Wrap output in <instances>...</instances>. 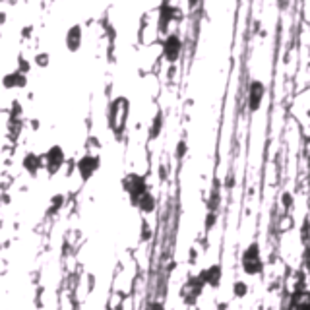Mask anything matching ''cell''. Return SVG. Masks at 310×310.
I'll list each match as a JSON object with an SVG mask.
<instances>
[{
    "instance_id": "obj_1",
    "label": "cell",
    "mask_w": 310,
    "mask_h": 310,
    "mask_svg": "<svg viewBox=\"0 0 310 310\" xmlns=\"http://www.w3.org/2000/svg\"><path fill=\"white\" fill-rule=\"evenodd\" d=\"M241 264H243V270H245L247 276H258V274L264 272V262H262V256H260V245L258 243H252L245 248Z\"/></svg>"
},
{
    "instance_id": "obj_2",
    "label": "cell",
    "mask_w": 310,
    "mask_h": 310,
    "mask_svg": "<svg viewBox=\"0 0 310 310\" xmlns=\"http://www.w3.org/2000/svg\"><path fill=\"white\" fill-rule=\"evenodd\" d=\"M128 113H130V103L124 97L115 99L113 105H111V111H109V126L115 132H121L126 119H128Z\"/></svg>"
},
{
    "instance_id": "obj_3",
    "label": "cell",
    "mask_w": 310,
    "mask_h": 310,
    "mask_svg": "<svg viewBox=\"0 0 310 310\" xmlns=\"http://www.w3.org/2000/svg\"><path fill=\"white\" fill-rule=\"evenodd\" d=\"M64 161H66V154L61 146H51L43 154V167L49 171V175H57L62 169Z\"/></svg>"
},
{
    "instance_id": "obj_4",
    "label": "cell",
    "mask_w": 310,
    "mask_h": 310,
    "mask_svg": "<svg viewBox=\"0 0 310 310\" xmlns=\"http://www.w3.org/2000/svg\"><path fill=\"white\" fill-rule=\"evenodd\" d=\"M123 188H124V192H128V194L132 196V200L136 202L142 194L148 192V183H146V179H144L142 175H138V173H128L123 179Z\"/></svg>"
},
{
    "instance_id": "obj_5",
    "label": "cell",
    "mask_w": 310,
    "mask_h": 310,
    "mask_svg": "<svg viewBox=\"0 0 310 310\" xmlns=\"http://www.w3.org/2000/svg\"><path fill=\"white\" fill-rule=\"evenodd\" d=\"M99 167H101V157L93 154L82 155L78 159V163H76V171L82 177V181H90L93 175L99 171Z\"/></svg>"
},
{
    "instance_id": "obj_6",
    "label": "cell",
    "mask_w": 310,
    "mask_h": 310,
    "mask_svg": "<svg viewBox=\"0 0 310 310\" xmlns=\"http://www.w3.org/2000/svg\"><path fill=\"white\" fill-rule=\"evenodd\" d=\"M264 97H266V86H264V82L252 80L250 86H248V109H250V113H256L260 109Z\"/></svg>"
},
{
    "instance_id": "obj_7",
    "label": "cell",
    "mask_w": 310,
    "mask_h": 310,
    "mask_svg": "<svg viewBox=\"0 0 310 310\" xmlns=\"http://www.w3.org/2000/svg\"><path fill=\"white\" fill-rule=\"evenodd\" d=\"M183 53V41L177 33H171L167 35V39L163 41V55L169 62H177L179 57Z\"/></svg>"
},
{
    "instance_id": "obj_8",
    "label": "cell",
    "mask_w": 310,
    "mask_h": 310,
    "mask_svg": "<svg viewBox=\"0 0 310 310\" xmlns=\"http://www.w3.org/2000/svg\"><path fill=\"white\" fill-rule=\"evenodd\" d=\"M82 41H84V30L80 24H74L70 26L66 35H64V43H66V49L70 53H78L80 47H82Z\"/></svg>"
},
{
    "instance_id": "obj_9",
    "label": "cell",
    "mask_w": 310,
    "mask_h": 310,
    "mask_svg": "<svg viewBox=\"0 0 310 310\" xmlns=\"http://www.w3.org/2000/svg\"><path fill=\"white\" fill-rule=\"evenodd\" d=\"M198 278L202 279V283L204 285H210V287H214L217 289L219 285H221V278H223V268L219 266V264H214V266H210L208 270H204Z\"/></svg>"
},
{
    "instance_id": "obj_10",
    "label": "cell",
    "mask_w": 310,
    "mask_h": 310,
    "mask_svg": "<svg viewBox=\"0 0 310 310\" xmlns=\"http://www.w3.org/2000/svg\"><path fill=\"white\" fill-rule=\"evenodd\" d=\"M2 86L4 90H22L28 86V76L14 70V72H8L4 78H2Z\"/></svg>"
},
{
    "instance_id": "obj_11",
    "label": "cell",
    "mask_w": 310,
    "mask_h": 310,
    "mask_svg": "<svg viewBox=\"0 0 310 310\" xmlns=\"http://www.w3.org/2000/svg\"><path fill=\"white\" fill-rule=\"evenodd\" d=\"M22 165H24V169H26L30 175H35V173L43 167V155H37V154H33V152H30V154L24 155Z\"/></svg>"
},
{
    "instance_id": "obj_12",
    "label": "cell",
    "mask_w": 310,
    "mask_h": 310,
    "mask_svg": "<svg viewBox=\"0 0 310 310\" xmlns=\"http://www.w3.org/2000/svg\"><path fill=\"white\" fill-rule=\"evenodd\" d=\"M134 204L140 208V212H142V214H154L155 206H157V202H155V196H154V194H150V192L142 194V196H140V198H138Z\"/></svg>"
},
{
    "instance_id": "obj_13",
    "label": "cell",
    "mask_w": 310,
    "mask_h": 310,
    "mask_svg": "<svg viewBox=\"0 0 310 310\" xmlns=\"http://www.w3.org/2000/svg\"><path fill=\"white\" fill-rule=\"evenodd\" d=\"M233 295L235 297H239V299H243V297H247L248 295V283H245V281H235L233 283Z\"/></svg>"
},
{
    "instance_id": "obj_14",
    "label": "cell",
    "mask_w": 310,
    "mask_h": 310,
    "mask_svg": "<svg viewBox=\"0 0 310 310\" xmlns=\"http://www.w3.org/2000/svg\"><path fill=\"white\" fill-rule=\"evenodd\" d=\"M163 128V113H157L154 119V124H152V132H150V138H157L159 132Z\"/></svg>"
},
{
    "instance_id": "obj_15",
    "label": "cell",
    "mask_w": 310,
    "mask_h": 310,
    "mask_svg": "<svg viewBox=\"0 0 310 310\" xmlns=\"http://www.w3.org/2000/svg\"><path fill=\"white\" fill-rule=\"evenodd\" d=\"M35 66H39V68H47L49 66V62H51V57H49V53H39V55H35Z\"/></svg>"
},
{
    "instance_id": "obj_16",
    "label": "cell",
    "mask_w": 310,
    "mask_h": 310,
    "mask_svg": "<svg viewBox=\"0 0 310 310\" xmlns=\"http://www.w3.org/2000/svg\"><path fill=\"white\" fill-rule=\"evenodd\" d=\"M301 241L305 247H310V221H305V225L301 229Z\"/></svg>"
},
{
    "instance_id": "obj_17",
    "label": "cell",
    "mask_w": 310,
    "mask_h": 310,
    "mask_svg": "<svg viewBox=\"0 0 310 310\" xmlns=\"http://www.w3.org/2000/svg\"><path fill=\"white\" fill-rule=\"evenodd\" d=\"M30 68H31V64H30L28 59H24V57H20V59H18V72H22V74H26V76H28Z\"/></svg>"
},
{
    "instance_id": "obj_18",
    "label": "cell",
    "mask_w": 310,
    "mask_h": 310,
    "mask_svg": "<svg viewBox=\"0 0 310 310\" xmlns=\"http://www.w3.org/2000/svg\"><path fill=\"white\" fill-rule=\"evenodd\" d=\"M51 204H53V208H55V210L62 208V204H64V196H62V194H57V196H53V198H51Z\"/></svg>"
},
{
    "instance_id": "obj_19",
    "label": "cell",
    "mask_w": 310,
    "mask_h": 310,
    "mask_svg": "<svg viewBox=\"0 0 310 310\" xmlns=\"http://www.w3.org/2000/svg\"><path fill=\"white\" fill-rule=\"evenodd\" d=\"M216 221H217V216H216V212H210L208 214V219H206V229L210 231L214 225H216Z\"/></svg>"
},
{
    "instance_id": "obj_20",
    "label": "cell",
    "mask_w": 310,
    "mask_h": 310,
    "mask_svg": "<svg viewBox=\"0 0 310 310\" xmlns=\"http://www.w3.org/2000/svg\"><path fill=\"white\" fill-rule=\"evenodd\" d=\"M281 202H283V206H285V210H289V208L293 206V196H291L289 192H285V194H283V198H281Z\"/></svg>"
},
{
    "instance_id": "obj_21",
    "label": "cell",
    "mask_w": 310,
    "mask_h": 310,
    "mask_svg": "<svg viewBox=\"0 0 310 310\" xmlns=\"http://www.w3.org/2000/svg\"><path fill=\"white\" fill-rule=\"evenodd\" d=\"M186 152V142H181L179 146H177V157H183Z\"/></svg>"
},
{
    "instance_id": "obj_22",
    "label": "cell",
    "mask_w": 310,
    "mask_h": 310,
    "mask_svg": "<svg viewBox=\"0 0 310 310\" xmlns=\"http://www.w3.org/2000/svg\"><path fill=\"white\" fill-rule=\"evenodd\" d=\"M142 239H144V241H150V229H148V227L142 229Z\"/></svg>"
},
{
    "instance_id": "obj_23",
    "label": "cell",
    "mask_w": 310,
    "mask_h": 310,
    "mask_svg": "<svg viewBox=\"0 0 310 310\" xmlns=\"http://www.w3.org/2000/svg\"><path fill=\"white\" fill-rule=\"evenodd\" d=\"M150 310H163V305L155 303V305H152V307H150Z\"/></svg>"
},
{
    "instance_id": "obj_24",
    "label": "cell",
    "mask_w": 310,
    "mask_h": 310,
    "mask_svg": "<svg viewBox=\"0 0 310 310\" xmlns=\"http://www.w3.org/2000/svg\"><path fill=\"white\" fill-rule=\"evenodd\" d=\"M6 22V14L4 12H0V24H4Z\"/></svg>"
},
{
    "instance_id": "obj_25",
    "label": "cell",
    "mask_w": 310,
    "mask_h": 310,
    "mask_svg": "<svg viewBox=\"0 0 310 310\" xmlns=\"http://www.w3.org/2000/svg\"><path fill=\"white\" fill-rule=\"evenodd\" d=\"M307 268H309V281H310V260L307 262Z\"/></svg>"
}]
</instances>
